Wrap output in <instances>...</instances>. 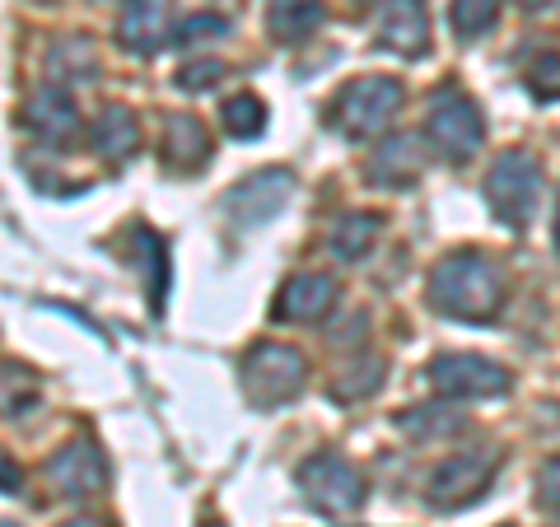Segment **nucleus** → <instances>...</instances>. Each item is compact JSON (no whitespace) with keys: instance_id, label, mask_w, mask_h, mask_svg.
Instances as JSON below:
<instances>
[{"instance_id":"f257e3e1","label":"nucleus","mask_w":560,"mask_h":527,"mask_svg":"<svg viewBox=\"0 0 560 527\" xmlns=\"http://www.w3.org/2000/svg\"><path fill=\"white\" fill-rule=\"evenodd\" d=\"M504 271L495 257H486L481 248H458L448 253L440 267L430 271V285H425V298L434 313H444L453 323H495L500 308H504Z\"/></svg>"},{"instance_id":"f03ea898","label":"nucleus","mask_w":560,"mask_h":527,"mask_svg":"<svg viewBox=\"0 0 560 527\" xmlns=\"http://www.w3.org/2000/svg\"><path fill=\"white\" fill-rule=\"evenodd\" d=\"M401 98H407L401 94V80H393V75H360V80H350L337 98H331L327 127L341 131L346 140H370L397 117Z\"/></svg>"},{"instance_id":"7ed1b4c3","label":"nucleus","mask_w":560,"mask_h":527,"mask_svg":"<svg viewBox=\"0 0 560 527\" xmlns=\"http://www.w3.org/2000/svg\"><path fill=\"white\" fill-rule=\"evenodd\" d=\"M425 140L444 164H463L486 145V117L463 90H440L425 103Z\"/></svg>"},{"instance_id":"20e7f679","label":"nucleus","mask_w":560,"mask_h":527,"mask_svg":"<svg viewBox=\"0 0 560 527\" xmlns=\"http://www.w3.org/2000/svg\"><path fill=\"white\" fill-rule=\"evenodd\" d=\"M308 360L285 341H257L243 355V393L253 407H285L304 393Z\"/></svg>"},{"instance_id":"39448f33","label":"nucleus","mask_w":560,"mask_h":527,"mask_svg":"<svg viewBox=\"0 0 560 527\" xmlns=\"http://www.w3.org/2000/svg\"><path fill=\"white\" fill-rule=\"evenodd\" d=\"M500 471V448L495 444H477V448H463V453H448V458L430 471L425 481V500L440 508V514H453V508H467L477 504L490 481Z\"/></svg>"},{"instance_id":"423d86ee","label":"nucleus","mask_w":560,"mask_h":527,"mask_svg":"<svg viewBox=\"0 0 560 527\" xmlns=\"http://www.w3.org/2000/svg\"><path fill=\"white\" fill-rule=\"evenodd\" d=\"M486 201L495 210V220H504L510 230H528L541 201V164L528 150L500 154L486 173Z\"/></svg>"},{"instance_id":"0eeeda50","label":"nucleus","mask_w":560,"mask_h":527,"mask_svg":"<svg viewBox=\"0 0 560 527\" xmlns=\"http://www.w3.org/2000/svg\"><path fill=\"white\" fill-rule=\"evenodd\" d=\"M294 481H300L308 508H318L327 518H350V514H360V504H364V477L346 458H337V453L308 458L294 471Z\"/></svg>"},{"instance_id":"6e6552de","label":"nucleus","mask_w":560,"mask_h":527,"mask_svg":"<svg viewBox=\"0 0 560 527\" xmlns=\"http://www.w3.org/2000/svg\"><path fill=\"white\" fill-rule=\"evenodd\" d=\"M425 378L434 383V393H444L453 401H486V397L510 393V368L486 355H463V350L434 355L425 364Z\"/></svg>"},{"instance_id":"1a4fd4ad","label":"nucleus","mask_w":560,"mask_h":527,"mask_svg":"<svg viewBox=\"0 0 560 527\" xmlns=\"http://www.w3.org/2000/svg\"><path fill=\"white\" fill-rule=\"evenodd\" d=\"M47 481L66 500H90L108 485V462H103L94 438H70V444H61L57 453H51Z\"/></svg>"},{"instance_id":"9d476101","label":"nucleus","mask_w":560,"mask_h":527,"mask_svg":"<svg viewBox=\"0 0 560 527\" xmlns=\"http://www.w3.org/2000/svg\"><path fill=\"white\" fill-rule=\"evenodd\" d=\"M290 187H294V178L285 168H261L224 197V210H230V220L238 230H257V224H267L276 210L290 201Z\"/></svg>"},{"instance_id":"9b49d317","label":"nucleus","mask_w":560,"mask_h":527,"mask_svg":"<svg viewBox=\"0 0 560 527\" xmlns=\"http://www.w3.org/2000/svg\"><path fill=\"white\" fill-rule=\"evenodd\" d=\"M178 38V24H173V10L168 0H127L117 20V43L136 51V57H154V51L173 47Z\"/></svg>"},{"instance_id":"f8f14e48","label":"nucleus","mask_w":560,"mask_h":527,"mask_svg":"<svg viewBox=\"0 0 560 527\" xmlns=\"http://www.w3.org/2000/svg\"><path fill=\"white\" fill-rule=\"evenodd\" d=\"M24 131L38 136L43 145H57V150L70 145V140L80 136V108H75V98H70V90L43 84V90L24 103Z\"/></svg>"},{"instance_id":"ddd939ff","label":"nucleus","mask_w":560,"mask_h":527,"mask_svg":"<svg viewBox=\"0 0 560 527\" xmlns=\"http://www.w3.org/2000/svg\"><path fill=\"white\" fill-rule=\"evenodd\" d=\"M378 47L397 51V57H425L430 51V14L425 0H383L378 10Z\"/></svg>"},{"instance_id":"4468645a","label":"nucleus","mask_w":560,"mask_h":527,"mask_svg":"<svg viewBox=\"0 0 560 527\" xmlns=\"http://www.w3.org/2000/svg\"><path fill=\"white\" fill-rule=\"evenodd\" d=\"M331 308H337V280L327 271H300L280 285L271 313L280 323H323Z\"/></svg>"},{"instance_id":"2eb2a0df","label":"nucleus","mask_w":560,"mask_h":527,"mask_svg":"<svg viewBox=\"0 0 560 527\" xmlns=\"http://www.w3.org/2000/svg\"><path fill=\"white\" fill-rule=\"evenodd\" d=\"M160 154H164V168H173V173L206 168L210 164V131H206V121L191 117V113H173L164 121Z\"/></svg>"},{"instance_id":"dca6fc26","label":"nucleus","mask_w":560,"mask_h":527,"mask_svg":"<svg viewBox=\"0 0 560 527\" xmlns=\"http://www.w3.org/2000/svg\"><path fill=\"white\" fill-rule=\"evenodd\" d=\"M420 168H425V154H420V145L411 136H393V140H383V145L370 154V183L374 187H388V191H401V187H411L420 178Z\"/></svg>"},{"instance_id":"f3484780","label":"nucleus","mask_w":560,"mask_h":527,"mask_svg":"<svg viewBox=\"0 0 560 527\" xmlns=\"http://www.w3.org/2000/svg\"><path fill=\"white\" fill-rule=\"evenodd\" d=\"M323 24H327L323 0H271L267 28H271V38H276V43L300 47V43H308Z\"/></svg>"},{"instance_id":"a211bd4d","label":"nucleus","mask_w":560,"mask_h":527,"mask_svg":"<svg viewBox=\"0 0 560 527\" xmlns=\"http://www.w3.org/2000/svg\"><path fill=\"white\" fill-rule=\"evenodd\" d=\"M378 234H383V215H374V210H350V215H341L331 224L327 248L337 261H364L378 243Z\"/></svg>"},{"instance_id":"6ab92c4d","label":"nucleus","mask_w":560,"mask_h":527,"mask_svg":"<svg viewBox=\"0 0 560 527\" xmlns=\"http://www.w3.org/2000/svg\"><path fill=\"white\" fill-rule=\"evenodd\" d=\"M140 145V127L127 108H103L94 121V150L103 154L108 164H127Z\"/></svg>"},{"instance_id":"aec40b11","label":"nucleus","mask_w":560,"mask_h":527,"mask_svg":"<svg viewBox=\"0 0 560 527\" xmlns=\"http://www.w3.org/2000/svg\"><path fill=\"white\" fill-rule=\"evenodd\" d=\"M131 261L140 267V276H145V285H150V308L160 313L164 308V290H168V248H164V238L154 230H131Z\"/></svg>"},{"instance_id":"412c9836","label":"nucleus","mask_w":560,"mask_h":527,"mask_svg":"<svg viewBox=\"0 0 560 527\" xmlns=\"http://www.w3.org/2000/svg\"><path fill=\"white\" fill-rule=\"evenodd\" d=\"M47 70H51V84L70 90V84H84L98 75V57L84 38H61L47 47Z\"/></svg>"},{"instance_id":"4be33fe9","label":"nucleus","mask_w":560,"mask_h":527,"mask_svg":"<svg viewBox=\"0 0 560 527\" xmlns=\"http://www.w3.org/2000/svg\"><path fill=\"white\" fill-rule=\"evenodd\" d=\"M397 430L411 438H453L467 430V415H458L453 407H407L397 415Z\"/></svg>"},{"instance_id":"5701e85b","label":"nucleus","mask_w":560,"mask_h":527,"mask_svg":"<svg viewBox=\"0 0 560 527\" xmlns=\"http://www.w3.org/2000/svg\"><path fill=\"white\" fill-rule=\"evenodd\" d=\"M500 5H504V0H453V5H448V24H453V33H458V43L486 38V33L495 28V20H500Z\"/></svg>"},{"instance_id":"b1692460","label":"nucleus","mask_w":560,"mask_h":527,"mask_svg":"<svg viewBox=\"0 0 560 527\" xmlns=\"http://www.w3.org/2000/svg\"><path fill=\"white\" fill-rule=\"evenodd\" d=\"M220 121L234 140H257L261 131H267V103H261L257 94H234V98H224Z\"/></svg>"},{"instance_id":"393cba45","label":"nucleus","mask_w":560,"mask_h":527,"mask_svg":"<svg viewBox=\"0 0 560 527\" xmlns=\"http://www.w3.org/2000/svg\"><path fill=\"white\" fill-rule=\"evenodd\" d=\"M33 401H38V378L20 364H0V420L33 411Z\"/></svg>"},{"instance_id":"a878e982","label":"nucleus","mask_w":560,"mask_h":527,"mask_svg":"<svg viewBox=\"0 0 560 527\" xmlns=\"http://www.w3.org/2000/svg\"><path fill=\"white\" fill-rule=\"evenodd\" d=\"M378 383H383V360L370 355L360 368H355V364L341 368V378L331 383V397H337V401H364V397L378 393Z\"/></svg>"},{"instance_id":"bb28decb","label":"nucleus","mask_w":560,"mask_h":527,"mask_svg":"<svg viewBox=\"0 0 560 527\" xmlns=\"http://www.w3.org/2000/svg\"><path fill=\"white\" fill-rule=\"evenodd\" d=\"M523 80H528L533 98L556 103L560 98V51H541V57H533L528 70H523Z\"/></svg>"},{"instance_id":"cd10ccee","label":"nucleus","mask_w":560,"mask_h":527,"mask_svg":"<svg viewBox=\"0 0 560 527\" xmlns=\"http://www.w3.org/2000/svg\"><path fill=\"white\" fill-rule=\"evenodd\" d=\"M230 33V20L215 10H201V14H187V20L178 24V38H173V47H197V43H210V38H224Z\"/></svg>"},{"instance_id":"c85d7f7f","label":"nucleus","mask_w":560,"mask_h":527,"mask_svg":"<svg viewBox=\"0 0 560 527\" xmlns=\"http://www.w3.org/2000/svg\"><path fill=\"white\" fill-rule=\"evenodd\" d=\"M224 75H230V66H224L220 57H197V61H187L178 70V84L187 94H206V90H215Z\"/></svg>"},{"instance_id":"c756f323","label":"nucleus","mask_w":560,"mask_h":527,"mask_svg":"<svg viewBox=\"0 0 560 527\" xmlns=\"http://www.w3.org/2000/svg\"><path fill=\"white\" fill-rule=\"evenodd\" d=\"M537 504L560 514V453L551 462H541V471H537Z\"/></svg>"},{"instance_id":"7c9ffc66","label":"nucleus","mask_w":560,"mask_h":527,"mask_svg":"<svg viewBox=\"0 0 560 527\" xmlns=\"http://www.w3.org/2000/svg\"><path fill=\"white\" fill-rule=\"evenodd\" d=\"M20 485H24V471L0 453V490H5V495H20Z\"/></svg>"},{"instance_id":"2f4dec72","label":"nucleus","mask_w":560,"mask_h":527,"mask_svg":"<svg viewBox=\"0 0 560 527\" xmlns=\"http://www.w3.org/2000/svg\"><path fill=\"white\" fill-rule=\"evenodd\" d=\"M518 5H523V10H528V14H537V10H556V5H560V0H518Z\"/></svg>"},{"instance_id":"473e14b6","label":"nucleus","mask_w":560,"mask_h":527,"mask_svg":"<svg viewBox=\"0 0 560 527\" xmlns=\"http://www.w3.org/2000/svg\"><path fill=\"white\" fill-rule=\"evenodd\" d=\"M61 527H108V523H98V518H70V523H61Z\"/></svg>"},{"instance_id":"72a5a7b5","label":"nucleus","mask_w":560,"mask_h":527,"mask_svg":"<svg viewBox=\"0 0 560 527\" xmlns=\"http://www.w3.org/2000/svg\"><path fill=\"white\" fill-rule=\"evenodd\" d=\"M201 527H224V523H220V518H210V523H201Z\"/></svg>"},{"instance_id":"f704fd0d","label":"nucleus","mask_w":560,"mask_h":527,"mask_svg":"<svg viewBox=\"0 0 560 527\" xmlns=\"http://www.w3.org/2000/svg\"><path fill=\"white\" fill-rule=\"evenodd\" d=\"M556 238H560V220H556Z\"/></svg>"},{"instance_id":"c9c22d12","label":"nucleus","mask_w":560,"mask_h":527,"mask_svg":"<svg viewBox=\"0 0 560 527\" xmlns=\"http://www.w3.org/2000/svg\"><path fill=\"white\" fill-rule=\"evenodd\" d=\"M0 527H14V523H0Z\"/></svg>"}]
</instances>
